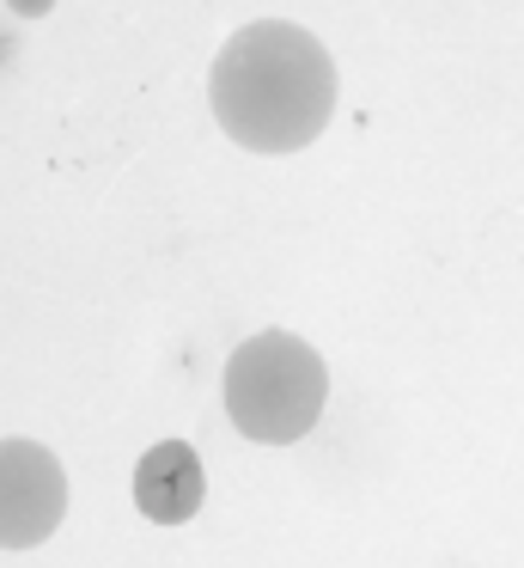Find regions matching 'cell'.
<instances>
[{
  "instance_id": "1",
  "label": "cell",
  "mask_w": 524,
  "mask_h": 568,
  "mask_svg": "<svg viewBox=\"0 0 524 568\" xmlns=\"http://www.w3.org/2000/svg\"><path fill=\"white\" fill-rule=\"evenodd\" d=\"M336 55L292 19H256L219 43L207 104L244 153H299L336 116Z\"/></svg>"
},
{
  "instance_id": "2",
  "label": "cell",
  "mask_w": 524,
  "mask_h": 568,
  "mask_svg": "<svg viewBox=\"0 0 524 568\" xmlns=\"http://www.w3.org/2000/svg\"><path fill=\"white\" fill-rule=\"evenodd\" d=\"M226 416L256 446H292L317 428L329 404V367L305 336L292 331H256L232 348L219 373Z\"/></svg>"
},
{
  "instance_id": "3",
  "label": "cell",
  "mask_w": 524,
  "mask_h": 568,
  "mask_svg": "<svg viewBox=\"0 0 524 568\" xmlns=\"http://www.w3.org/2000/svg\"><path fill=\"white\" fill-rule=\"evenodd\" d=\"M68 519V470L43 440H0V550H37Z\"/></svg>"
},
{
  "instance_id": "4",
  "label": "cell",
  "mask_w": 524,
  "mask_h": 568,
  "mask_svg": "<svg viewBox=\"0 0 524 568\" xmlns=\"http://www.w3.org/2000/svg\"><path fill=\"white\" fill-rule=\"evenodd\" d=\"M202 495H207V477L189 440H158L141 453V465H134V507H141V519L189 526L202 514Z\"/></svg>"
}]
</instances>
